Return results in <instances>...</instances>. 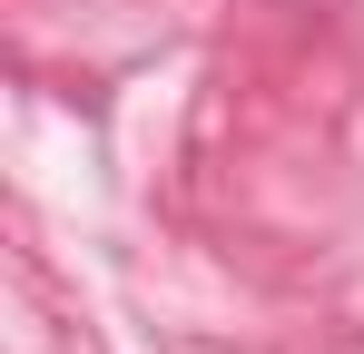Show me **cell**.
I'll use <instances>...</instances> for the list:
<instances>
[]
</instances>
